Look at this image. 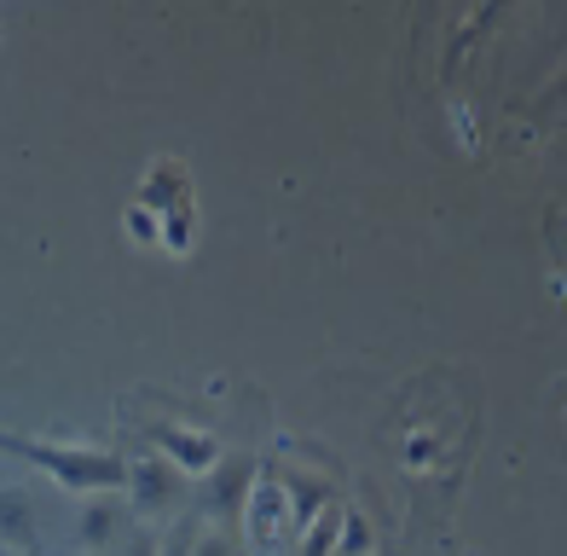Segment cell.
I'll list each match as a JSON object with an SVG mask.
<instances>
[{
	"mask_svg": "<svg viewBox=\"0 0 567 556\" xmlns=\"http://www.w3.org/2000/svg\"><path fill=\"white\" fill-rule=\"evenodd\" d=\"M0 452H12V459L47 470L53 482H64L70 493H122L127 482V459L105 446H75V441H35V435H12V429H0Z\"/></svg>",
	"mask_w": 567,
	"mask_h": 556,
	"instance_id": "obj_1",
	"label": "cell"
},
{
	"mask_svg": "<svg viewBox=\"0 0 567 556\" xmlns=\"http://www.w3.org/2000/svg\"><path fill=\"white\" fill-rule=\"evenodd\" d=\"M145 441H151V452H157L163 464H174L179 475H209V470L226 459L220 435H209V429H192V423H168V418H151V423H145Z\"/></svg>",
	"mask_w": 567,
	"mask_h": 556,
	"instance_id": "obj_2",
	"label": "cell"
},
{
	"mask_svg": "<svg viewBox=\"0 0 567 556\" xmlns=\"http://www.w3.org/2000/svg\"><path fill=\"white\" fill-rule=\"evenodd\" d=\"M290 527H296V516H290V498H284L278 475L272 470H255V482L244 493V534H249V545L261 550V556H272Z\"/></svg>",
	"mask_w": 567,
	"mask_h": 556,
	"instance_id": "obj_3",
	"label": "cell"
},
{
	"mask_svg": "<svg viewBox=\"0 0 567 556\" xmlns=\"http://www.w3.org/2000/svg\"><path fill=\"white\" fill-rule=\"evenodd\" d=\"M127 493H134V511L140 516H163L174 511V498H179V470L163 464L157 452H145V459H127Z\"/></svg>",
	"mask_w": 567,
	"mask_h": 556,
	"instance_id": "obj_4",
	"label": "cell"
},
{
	"mask_svg": "<svg viewBox=\"0 0 567 556\" xmlns=\"http://www.w3.org/2000/svg\"><path fill=\"white\" fill-rule=\"evenodd\" d=\"M134 204H145L151 215L186 209L192 204V168L179 157H168V151H157V157L145 163V174H140V197H134Z\"/></svg>",
	"mask_w": 567,
	"mask_h": 556,
	"instance_id": "obj_5",
	"label": "cell"
},
{
	"mask_svg": "<svg viewBox=\"0 0 567 556\" xmlns=\"http://www.w3.org/2000/svg\"><path fill=\"white\" fill-rule=\"evenodd\" d=\"M255 459H220L215 470H209V493H203V511L209 516H226V511H238L244 504V493H249V482H255Z\"/></svg>",
	"mask_w": 567,
	"mask_h": 556,
	"instance_id": "obj_6",
	"label": "cell"
},
{
	"mask_svg": "<svg viewBox=\"0 0 567 556\" xmlns=\"http://www.w3.org/2000/svg\"><path fill=\"white\" fill-rule=\"evenodd\" d=\"M41 539V516H35V498L23 487H0V545L12 550H35Z\"/></svg>",
	"mask_w": 567,
	"mask_h": 556,
	"instance_id": "obj_7",
	"label": "cell"
},
{
	"mask_svg": "<svg viewBox=\"0 0 567 556\" xmlns=\"http://www.w3.org/2000/svg\"><path fill=\"white\" fill-rule=\"evenodd\" d=\"M116 527H122V498L116 493H87L82 511H75V539L87 550H105L116 539Z\"/></svg>",
	"mask_w": 567,
	"mask_h": 556,
	"instance_id": "obj_8",
	"label": "cell"
},
{
	"mask_svg": "<svg viewBox=\"0 0 567 556\" xmlns=\"http://www.w3.org/2000/svg\"><path fill=\"white\" fill-rule=\"evenodd\" d=\"M157 238H163L168 256H186V249L197 244V209H192V204H186V209H168V215L157 220Z\"/></svg>",
	"mask_w": 567,
	"mask_h": 556,
	"instance_id": "obj_9",
	"label": "cell"
},
{
	"mask_svg": "<svg viewBox=\"0 0 567 556\" xmlns=\"http://www.w3.org/2000/svg\"><path fill=\"white\" fill-rule=\"evenodd\" d=\"M330 556H371V522L348 511L342 504V522H337V545H330Z\"/></svg>",
	"mask_w": 567,
	"mask_h": 556,
	"instance_id": "obj_10",
	"label": "cell"
},
{
	"mask_svg": "<svg viewBox=\"0 0 567 556\" xmlns=\"http://www.w3.org/2000/svg\"><path fill=\"white\" fill-rule=\"evenodd\" d=\"M337 522L342 511H319L313 522L301 527V556H330V545H337Z\"/></svg>",
	"mask_w": 567,
	"mask_h": 556,
	"instance_id": "obj_11",
	"label": "cell"
},
{
	"mask_svg": "<svg viewBox=\"0 0 567 556\" xmlns=\"http://www.w3.org/2000/svg\"><path fill=\"white\" fill-rule=\"evenodd\" d=\"M157 220H163V215H151L145 204H127V209H122V226H127V238H134V244L157 238Z\"/></svg>",
	"mask_w": 567,
	"mask_h": 556,
	"instance_id": "obj_12",
	"label": "cell"
},
{
	"mask_svg": "<svg viewBox=\"0 0 567 556\" xmlns=\"http://www.w3.org/2000/svg\"><path fill=\"white\" fill-rule=\"evenodd\" d=\"M192 556H231V539L220 527H203V534H192Z\"/></svg>",
	"mask_w": 567,
	"mask_h": 556,
	"instance_id": "obj_13",
	"label": "cell"
},
{
	"mask_svg": "<svg viewBox=\"0 0 567 556\" xmlns=\"http://www.w3.org/2000/svg\"><path fill=\"white\" fill-rule=\"evenodd\" d=\"M157 556H192V534H186V527H174L168 539H157Z\"/></svg>",
	"mask_w": 567,
	"mask_h": 556,
	"instance_id": "obj_14",
	"label": "cell"
},
{
	"mask_svg": "<svg viewBox=\"0 0 567 556\" xmlns=\"http://www.w3.org/2000/svg\"><path fill=\"white\" fill-rule=\"evenodd\" d=\"M405 459H411V470L429 464V459H434V441H429V435H411V441H405Z\"/></svg>",
	"mask_w": 567,
	"mask_h": 556,
	"instance_id": "obj_15",
	"label": "cell"
},
{
	"mask_svg": "<svg viewBox=\"0 0 567 556\" xmlns=\"http://www.w3.org/2000/svg\"><path fill=\"white\" fill-rule=\"evenodd\" d=\"M127 556H157V539H151V534H140L134 545H127Z\"/></svg>",
	"mask_w": 567,
	"mask_h": 556,
	"instance_id": "obj_16",
	"label": "cell"
}]
</instances>
